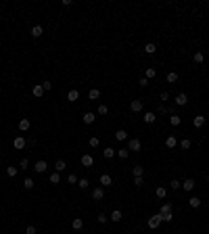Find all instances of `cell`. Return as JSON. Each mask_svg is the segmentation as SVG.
I'll use <instances>...</instances> for the list:
<instances>
[{
  "instance_id": "1",
  "label": "cell",
  "mask_w": 209,
  "mask_h": 234,
  "mask_svg": "<svg viewBox=\"0 0 209 234\" xmlns=\"http://www.w3.org/2000/svg\"><path fill=\"white\" fill-rule=\"evenodd\" d=\"M140 146H142V144H140L138 138H128V151H130V153H138Z\"/></svg>"
},
{
  "instance_id": "2",
  "label": "cell",
  "mask_w": 209,
  "mask_h": 234,
  "mask_svg": "<svg viewBox=\"0 0 209 234\" xmlns=\"http://www.w3.org/2000/svg\"><path fill=\"white\" fill-rule=\"evenodd\" d=\"M148 228H153V230H157V228L161 226V213H157V215H153V217H148Z\"/></svg>"
},
{
  "instance_id": "3",
  "label": "cell",
  "mask_w": 209,
  "mask_h": 234,
  "mask_svg": "<svg viewBox=\"0 0 209 234\" xmlns=\"http://www.w3.org/2000/svg\"><path fill=\"white\" fill-rule=\"evenodd\" d=\"M25 144H27V140H25L23 136H17V138L13 140V146L17 149V151H21V149H25Z\"/></svg>"
},
{
  "instance_id": "4",
  "label": "cell",
  "mask_w": 209,
  "mask_h": 234,
  "mask_svg": "<svg viewBox=\"0 0 209 234\" xmlns=\"http://www.w3.org/2000/svg\"><path fill=\"white\" fill-rule=\"evenodd\" d=\"M34 169H36V172H38V173H44V172H46V169H48V165H46V161H44V159H40V161H36Z\"/></svg>"
},
{
  "instance_id": "5",
  "label": "cell",
  "mask_w": 209,
  "mask_h": 234,
  "mask_svg": "<svg viewBox=\"0 0 209 234\" xmlns=\"http://www.w3.org/2000/svg\"><path fill=\"white\" fill-rule=\"evenodd\" d=\"M182 188H184L186 193H190V190H195V180H192V178H186L184 182H182Z\"/></svg>"
},
{
  "instance_id": "6",
  "label": "cell",
  "mask_w": 209,
  "mask_h": 234,
  "mask_svg": "<svg viewBox=\"0 0 209 234\" xmlns=\"http://www.w3.org/2000/svg\"><path fill=\"white\" fill-rule=\"evenodd\" d=\"M80 161H82V165H84V167L94 165V157H92V155H82V159H80Z\"/></svg>"
},
{
  "instance_id": "7",
  "label": "cell",
  "mask_w": 209,
  "mask_h": 234,
  "mask_svg": "<svg viewBox=\"0 0 209 234\" xmlns=\"http://www.w3.org/2000/svg\"><path fill=\"white\" fill-rule=\"evenodd\" d=\"M186 103H188V96L184 94V92H180V94L176 96V107H184Z\"/></svg>"
},
{
  "instance_id": "8",
  "label": "cell",
  "mask_w": 209,
  "mask_h": 234,
  "mask_svg": "<svg viewBox=\"0 0 209 234\" xmlns=\"http://www.w3.org/2000/svg\"><path fill=\"white\" fill-rule=\"evenodd\" d=\"M142 107H144V105H142V100H138V98L130 103V109H132L134 113H140V111H142Z\"/></svg>"
},
{
  "instance_id": "9",
  "label": "cell",
  "mask_w": 209,
  "mask_h": 234,
  "mask_svg": "<svg viewBox=\"0 0 209 234\" xmlns=\"http://www.w3.org/2000/svg\"><path fill=\"white\" fill-rule=\"evenodd\" d=\"M98 182H100L103 186H111V184H113V178L109 176V173H103V176L98 178Z\"/></svg>"
},
{
  "instance_id": "10",
  "label": "cell",
  "mask_w": 209,
  "mask_h": 234,
  "mask_svg": "<svg viewBox=\"0 0 209 234\" xmlns=\"http://www.w3.org/2000/svg\"><path fill=\"white\" fill-rule=\"evenodd\" d=\"M92 199L94 201H103L104 199V190L103 188H94V190H92Z\"/></svg>"
},
{
  "instance_id": "11",
  "label": "cell",
  "mask_w": 209,
  "mask_h": 234,
  "mask_svg": "<svg viewBox=\"0 0 209 234\" xmlns=\"http://www.w3.org/2000/svg\"><path fill=\"white\" fill-rule=\"evenodd\" d=\"M29 128H32V121L23 117V119H21V121H19V130H21V132H27Z\"/></svg>"
},
{
  "instance_id": "12",
  "label": "cell",
  "mask_w": 209,
  "mask_h": 234,
  "mask_svg": "<svg viewBox=\"0 0 209 234\" xmlns=\"http://www.w3.org/2000/svg\"><path fill=\"white\" fill-rule=\"evenodd\" d=\"M142 173H144V167L142 165H134L132 167V176L134 178H142Z\"/></svg>"
},
{
  "instance_id": "13",
  "label": "cell",
  "mask_w": 209,
  "mask_h": 234,
  "mask_svg": "<svg viewBox=\"0 0 209 234\" xmlns=\"http://www.w3.org/2000/svg\"><path fill=\"white\" fill-rule=\"evenodd\" d=\"M188 205L192 207V209H199V207H201V199H199V197H190V199H188Z\"/></svg>"
},
{
  "instance_id": "14",
  "label": "cell",
  "mask_w": 209,
  "mask_h": 234,
  "mask_svg": "<svg viewBox=\"0 0 209 234\" xmlns=\"http://www.w3.org/2000/svg\"><path fill=\"white\" fill-rule=\"evenodd\" d=\"M103 155H104V159H113L115 155H117V151H115V149H111V146H107V149L103 151Z\"/></svg>"
},
{
  "instance_id": "15",
  "label": "cell",
  "mask_w": 209,
  "mask_h": 234,
  "mask_svg": "<svg viewBox=\"0 0 209 234\" xmlns=\"http://www.w3.org/2000/svg\"><path fill=\"white\" fill-rule=\"evenodd\" d=\"M178 77H180V76H178L176 71H169V73L165 76V80H167V84H176V82H178Z\"/></svg>"
},
{
  "instance_id": "16",
  "label": "cell",
  "mask_w": 209,
  "mask_h": 234,
  "mask_svg": "<svg viewBox=\"0 0 209 234\" xmlns=\"http://www.w3.org/2000/svg\"><path fill=\"white\" fill-rule=\"evenodd\" d=\"M71 228H73V230H82V228H84L82 217H73V222H71Z\"/></svg>"
},
{
  "instance_id": "17",
  "label": "cell",
  "mask_w": 209,
  "mask_h": 234,
  "mask_svg": "<svg viewBox=\"0 0 209 234\" xmlns=\"http://www.w3.org/2000/svg\"><path fill=\"white\" fill-rule=\"evenodd\" d=\"M115 140H119V142L128 140V132H125V130H117V132H115Z\"/></svg>"
},
{
  "instance_id": "18",
  "label": "cell",
  "mask_w": 209,
  "mask_h": 234,
  "mask_svg": "<svg viewBox=\"0 0 209 234\" xmlns=\"http://www.w3.org/2000/svg\"><path fill=\"white\" fill-rule=\"evenodd\" d=\"M94 119H96V115H94V113H84V117H82L84 124H94Z\"/></svg>"
},
{
  "instance_id": "19",
  "label": "cell",
  "mask_w": 209,
  "mask_h": 234,
  "mask_svg": "<svg viewBox=\"0 0 209 234\" xmlns=\"http://www.w3.org/2000/svg\"><path fill=\"white\" fill-rule=\"evenodd\" d=\"M29 34L34 36V38H40V36L44 34V29H42V25H34V27H32V32H29Z\"/></svg>"
},
{
  "instance_id": "20",
  "label": "cell",
  "mask_w": 209,
  "mask_h": 234,
  "mask_svg": "<svg viewBox=\"0 0 209 234\" xmlns=\"http://www.w3.org/2000/svg\"><path fill=\"white\" fill-rule=\"evenodd\" d=\"M192 124H195V128H203V125H205V117L203 115H195Z\"/></svg>"
},
{
  "instance_id": "21",
  "label": "cell",
  "mask_w": 209,
  "mask_h": 234,
  "mask_svg": "<svg viewBox=\"0 0 209 234\" xmlns=\"http://www.w3.org/2000/svg\"><path fill=\"white\" fill-rule=\"evenodd\" d=\"M142 119H144V124H155V119H157V117H155V113H151V111H146Z\"/></svg>"
},
{
  "instance_id": "22",
  "label": "cell",
  "mask_w": 209,
  "mask_h": 234,
  "mask_svg": "<svg viewBox=\"0 0 209 234\" xmlns=\"http://www.w3.org/2000/svg\"><path fill=\"white\" fill-rule=\"evenodd\" d=\"M77 98H80V92H77V90H69V92H67V100L75 103Z\"/></svg>"
},
{
  "instance_id": "23",
  "label": "cell",
  "mask_w": 209,
  "mask_h": 234,
  "mask_svg": "<svg viewBox=\"0 0 209 234\" xmlns=\"http://www.w3.org/2000/svg\"><path fill=\"white\" fill-rule=\"evenodd\" d=\"M32 92H34V96H36V98H40L42 94H44V88H42V84H36Z\"/></svg>"
},
{
  "instance_id": "24",
  "label": "cell",
  "mask_w": 209,
  "mask_h": 234,
  "mask_svg": "<svg viewBox=\"0 0 209 234\" xmlns=\"http://www.w3.org/2000/svg\"><path fill=\"white\" fill-rule=\"evenodd\" d=\"M169 121H172V125H174V128H178V125L182 124V119H180V115H178V113H174V115H169Z\"/></svg>"
},
{
  "instance_id": "25",
  "label": "cell",
  "mask_w": 209,
  "mask_h": 234,
  "mask_svg": "<svg viewBox=\"0 0 209 234\" xmlns=\"http://www.w3.org/2000/svg\"><path fill=\"white\" fill-rule=\"evenodd\" d=\"M144 52L146 55H155V52H157V46H155L153 42H148V44L144 46Z\"/></svg>"
},
{
  "instance_id": "26",
  "label": "cell",
  "mask_w": 209,
  "mask_h": 234,
  "mask_svg": "<svg viewBox=\"0 0 209 234\" xmlns=\"http://www.w3.org/2000/svg\"><path fill=\"white\" fill-rule=\"evenodd\" d=\"M165 146H167V149H176V146H178V140H176L174 136H169L165 140Z\"/></svg>"
},
{
  "instance_id": "27",
  "label": "cell",
  "mask_w": 209,
  "mask_h": 234,
  "mask_svg": "<svg viewBox=\"0 0 209 234\" xmlns=\"http://www.w3.org/2000/svg\"><path fill=\"white\" fill-rule=\"evenodd\" d=\"M98 96H100V90H96V88H92L90 92H88V98H90V100H98Z\"/></svg>"
},
{
  "instance_id": "28",
  "label": "cell",
  "mask_w": 209,
  "mask_h": 234,
  "mask_svg": "<svg viewBox=\"0 0 209 234\" xmlns=\"http://www.w3.org/2000/svg\"><path fill=\"white\" fill-rule=\"evenodd\" d=\"M109 220H111V222H121V211H119V209H115V211L109 215Z\"/></svg>"
},
{
  "instance_id": "29",
  "label": "cell",
  "mask_w": 209,
  "mask_h": 234,
  "mask_svg": "<svg viewBox=\"0 0 209 234\" xmlns=\"http://www.w3.org/2000/svg\"><path fill=\"white\" fill-rule=\"evenodd\" d=\"M34 180H32V178H25V180H23V188H25V190H32V188H34Z\"/></svg>"
},
{
  "instance_id": "30",
  "label": "cell",
  "mask_w": 209,
  "mask_h": 234,
  "mask_svg": "<svg viewBox=\"0 0 209 234\" xmlns=\"http://www.w3.org/2000/svg\"><path fill=\"white\" fill-rule=\"evenodd\" d=\"M192 61H195L197 65H201V63L205 61V55H203V52H195V56H192Z\"/></svg>"
},
{
  "instance_id": "31",
  "label": "cell",
  "mask_w": 209,
  "mask_h": 234,
  "mask_svg": "<svg viewBox=\"0 0 209 234\" xmlns=\"http://www.w3.org/2000/svg\"><path fill=\"white\" fill-rule=\"evenodd\" d=\"M159 213H161V215H163V213H172V203H163Z\"/></svg>"
},
{
  "instance_id": "32",
  "label": "cell",
  "mask_w": 209,
  "mask_h": 234,
  "mask_svg": "<svg viewBox=\"0 0 209 234\" xmlns=\"http://www.w3.org/2000/svg\"><path fill=\"white\" fill-rule=\"evenodd\" d=\"M155 194L159 197V199H165V194H167V190H165V186H159L157 190H155Z\"/></svg>"
},
{
  "instance_id": "33",
  "label": "cell",
  "mask_w": 209,
  "mask_h": 234,
  "mask_svg": "<svg viewBox=\"0 0 209 234\" xmlns=\"http://www.w3.org/2000/svg\"><path fill=\"white\" fill-rule=\"evenodd\" d=\"M50 184H59L61 182V176H59V172H55V173H50Z\"/></svg>"
},
{
  "instance_id": "34",
  "label": "cell",
  "mask_w": 209,
  "mask_h": 234,
  "mask_svg": "<svg viewBox=\"0 0 209 234\" xmlns=\"http://www.w3.org/2000/svg\"><path fill=\"white\" fill-rule=\"evenodd\" d=\"M96 113H98V115H107V113H109V107H107V105H98Z\"/></svg>"
},
{
  "instance_id": "35",
  "label": "cell",
  "mask_w": 209,
  "mask_h": 234,
  "mask_svg": "<svg viewBox=\"0 0 209 234\" xmlns=\"http://www.w3.org/2000/svg\"><path fill=\"white\" fill-rule=\"evenodd\" d=\"M65 167H67V165H65V161H63V159H59V161L55 163V169H56V172H63Z\"/></svg>"
},
{
  "instance_id": "36",
  "label": "cell",
  "mask_w": 209,
  "mask_h": 234,
  "mask_svg": "<svg viewBox=\"0 0 209 234\" xmlns=\"http://www.w3.org/2000/svg\"><path fill=\"white\" fill-rule=\"evenodd\" d=\"M117 157L119 159H128L130 157V151H128V149H121V151H117Z\"/></svg>"
},
{
  "instance_id": "37",
  "label": "cell",
  "mask_w": 209,
  "mask_h": 234,
  "mask_svg": "<svg viewBox=\"0 0 209 234\" xmlns=\"http://www.w3.org/2000/svg\"><path fill=\"white\" fill-rule=\"evenodd\" d=\"M17 172H19V169H17V167H7V173H8V178H15V176H17Z\"/></svg>"
},
{
  "instance_id": "38",
  "label": "cell",
  "mask_w": 209,
  "mask_h": 234,
  "mask_svg": "<svg viewBox=\"0 0 209 234\" xmlns=\"http://www.w3.org/2000/svg\"><path fill=\"white\" fill-rule=\"evenodd\" d=\"M77 186H80L82 190H86V188H88V180H86V178H80V180H77Z\"/></svg>"
},
{
  "instance_id": "39",
  "label": "cell",
  "mask_w": 209,
  "mask_h": 234,
  "mask_svg": "<svg viewBox=\"0 0 209 234\" xmlns=\"http://www.w3.org/2000/svg\"><path fill=\"white\" fill-rule=\"evenodd\" d=\"M155 76H157V71H155V69L153 67H148V69H146V80H151V77H155Z\"/></svg>"
},
{
  "instance_id": "40",
  "label": "cell",
  "mask_w": 209,
  "mask_h": 234,
  "mask_svg": "<svg viewBox=\"0 0 209 234\" xmlns=\"http://www.w3.org/2000/svg\"><path fill=\"white\" fill-rule=\"evenodd\" d=\"M180 149H184V151H186V149H190V140H188V138L180 140Z\"/></svg>"
},
{
  "instance_id": "41",
  "label": "cell",
  "mask_w": 209,
  "mask_h": 234,
  "mask_svg": "<svg viewBox=\"0 0 209 234\" xmlns=\"http://www.w3.org/2000/svg\"><path fill=\"white\" fill-rule=\"evenodd\" d=\"M178 188H182V182L180 180H172V190H178Z\"/></svg>"
},
{
  "instance_id": "42",
  "label": "cell",
  "mask_w": 209,
  "mask_h": 234,
  "mask_svg": "<svg viewBox=\"0 0 209 234\" xmlns=\"http://www.w3.org/2000/svg\"><path fill=\"white\" fill-rule=\"evenodd\" d=\"M98 144H100V140H98L96 136H92V138H90V146H92V149H96Z\"/></svg>"
},
{
  "instance_id": "43",
  "label": "cell",
  "mask_w": 209,
  "mask_h": 234,
  "mask_svg": "<svg viewBox=\"0 0 209 234\" xmlns=\"http://www.w3.org/2000/svg\"><path fill=\"white\" fill-rule=\"evenodd\" d=\"M172 220H174V217H172V213H163V215H161V222H165V224H169Z\"/></svg>"
},
{
  "instance_id": "44",
  "label": "cell",
  "mask_w": 209,
  "mask_h": 234,
  "mask_svg": "<svg viewBox=\"0 0 209 234\" xmlns=\"http://www.w3.org/2000/svg\"><path fill=\"white\" fill-rule=\"evenodd\" d=\"M96 222H98V224H107V222H109V217H107L104 213H100V215L96 217Z\"/></svg>"
},
{
  "instance_id": "45",
  "label": "cell",
  "mask_w": 209,
  "mask_h": 234,
  "mask_svg": "<svg viewBox=\"0 0 209 234\" xmlns=\"http://www.w3.org/2000/svg\"><path fill=\"white\" fill-rule=\"evenodd\" d=\"M77 180H80V178H77L75 173H69V178H67V182H69V184H77Z\"/></svg>"
},
{
  "instance_id": "46",
  "label": "cell",
  "mask_w": 209,
  "mask_h": 234,
  "mask_svg": "<svg viewBox=\"0 0 209 234\" xmlns=\"http://www.w3.org/2000/svg\"><path fill=\"white\" fill-rule=\"evenodd\" d=\"M27 165H29V161H27V159H21V163H19L21 169H27Z\"/></svg>"
},
{
  "instance_id": "47",
  "label": "cell",
  "mask_w": 209,
  "mask_h": 234,
  "mask_svg": "<svg viewBox=\"0 0 209 234\" xmlns=\"http://www.w3.org/2000/svg\"><path fill=\"white\" fill-rule=\"evenodd\" d=\"M42 88H44V92H46V90H50V88H52V84H50L48 80H46V82H42Z\"/></svg>"
},
{
  "instance_id": "48",
  "label": "cell",
  "mask_w": 209,
  "mask_h": 234,
  "mask_svg": "<svg viewBox=\"0 0 209 234\" xmlns=\"http://www.w3.org/2000/svg\"><path fill=\"white\" fill-rule=\"evenodd\" d=\"M138 84L142 86V88H146V86H148V80H146V77H140V80H138Z\"/></svg>"
},
{
  "instance_id": "49",
  "label": "cell",
  "mask_w": 209,
  "mask_h": 234,
  "mask_svg": "<svg viewBox=\"0 0 209 234\" xmlns=\"http://www.w3.org/2000/svg\"><path fill=\"white\" fill-rule=\"evenodd\" d=\"M134 184H136V186L140 188V186L144 184V178H134Z\"/></svg>"
},
{
  "instance_id": "50",
  "label": "cell",
  "mask_w": 209,
  "mask_h": 234,
  "mask_svg": "<svg viewBox=\"0 0 209 234\" xmlns=\"http://www.w3.org/2000/svg\"><path fill=\"white\" fill-rule=\"evenodd\" d=\"M38 230H36V226H27V230H25V234H36Z\"/></svg>"
},
{
  "instance_id": "51",
  "label": "cell",
  "mask_w": 209,
  "mask_h": 234,
  "mask_svg": "<svg viewBox=\"0 0 209 234\" xmlns=\"http://www.w3.org/2000/svg\"><path fill=\"white\" fill-rule=\"evenodd\" d=\"M161 100H169V92L163 90V92H161Z\"/></svg>"
}]
</instances>
